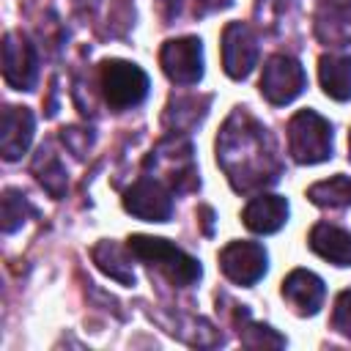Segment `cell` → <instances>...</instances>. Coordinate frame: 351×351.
Wrapping results in <instances>:
<instances>
[{
  "label": "cell",
  "mask_w": 351,
  "mask_h": 351,
  "mask_svg": "<svg viewBox=\"0 0 351 351\" xmlns=\"http://www.w3.org/2000/svg\"><path fill=\"white\" fill-rule=\"evenodd\" d=\"M217 162L236 192L263 189L282 173L271 134L241 107L230 112L217 137Z\"/></svg>",
  "instance_id": "obj_1"
},
{
  "label": "cell",
  "mask_w": 351,
  "mask_h": 351,
  "mask_svg": "<svg viewBox=\"0 0 351 351\" xmlns=\"http://www.w3.org/2000/svg\"><path fill=\"white\" fill-rule=\"evenodd\" d=\"M126 247H129V252H132L137 261H143V263L154 266L156 271H162L173 285L186 288V285L197 282L200 274H203L200 263H197L192 255H186L184 250H178L176 244H170L167 239L129 236V244H126Z\"/></svg>",
  "instance_id": "obj_2"
},
{
  "label": "cell",
  "mask_w": 351,
  "mask_h": 351,
  "mask_svg": "<svg viewBox=\"0 0 351 351\" xmlns=\"http://www.w3.org/2000/svg\"><path fill=\"white\" fill-rule=\"evenodd\" d=\"M288 151L299 165H318L332 156V126L315 110H299L288 121Z\"/></svg>",
  "instance_id": "obj_3"
},
{
  "label": "cell",
  "mask_w": 351,
  "mask_h": 351,
  "mask_svg": "<svg viewBox=\"0 0 351 351\" xmlns=\"http://www.w3.org/2000/svg\"><path fill=\"white\" fill-rule=\"evenodd\" d=\"M99 82L104 101L115 112L132 110L148 96V74L129 60H104L99 69Z\"/></svg>",
  "instance_id": "obj_4"
},
{
  "label": "cell",
  "mask_w": 351,
  "mask_h": 351,
  "mask_svg": "<svg viewBox=\"0 0 351 351\" xmlns=\"http://www.w3.org/2000/svg\"><path fill=\"white\" fill-rule=\"evenodd\" d=\"M304 88H307V74L296 58L274 55L266 60L263 74H261V93L266 96V101L282 107L293 101Z\"/></svg>",
  "instance_id": "obj_5"
},
{
  "label": "cell",
  "mask_w": 351,
  "mask_h": 351,
  "mask_svg": "<svg viewBox=\"0 0 351 351\" xmlns=\"http://www.w3.org/2000/svg\"><path fill=\"white\" fill-rule=\"evenodd\" d=\"M159 63L170 82L176 85H195L203 77V44L195 36L170 38L159 49Z\"/></svg>",
  "instance_id": "obj_6"
},
{
  "label": "cell",
  "mask_w": 351,
  "mask_h": 351,
  "mask_svg": "<svg viewBox=\"0 0 351 351\" xmlns=\"http://www.w3.org/2000/svg\"><path fill=\"white\" fill-rule=\"evenodd\" d=\"M123 208L145 222H167L173 214L170 186L154 176L137 178L123 195Z\"/></svg>",
  "instance_id": "obj_7"
},
{
  "label": "cell",
  "mask_w": 351,
  "mask_h": 351,
  "mask_svg": "<svg viewBox=\"0 0 351 351\" xmlns=\"http://www.w3.org/2000/svg\"><path fill=\"white\" fill-rule=\"evenodd\" d=\"M266 250L258 241H230L219 250V269L236 285H255L266 274Z\"/></svg>",
  "instance_id": "obj_8"
},
{
  "label": "cell",
  "mask_w": 351,
  "mask_h": 351,
  "mask_svg": "<svg viewBox=\"0 0 351 351\" xmlns=\"http://www.w3.org/2000/svg\"><path fill=\"white\" fill-rule=\"evenodd\" d=\"M258 63V36L244 22H230L222 30V69L230 80H244Z\"/></svg>",
  "instance_id": "obj_9"
},
{
  "label": "cell",
  "mask_w": 351,
  "mask_h": 351,
  "mask_svg": "<svg viewBox=\"0 0 351 351\" xmlns=\"http://www.w3.org/2000/svg\"><path fill=\"white\" fill-rule=\"evenodd\" d=\"M36 49L22 33H5L3 38V77L16 90H33L36 85Z\"/></svg>",
  "instance_id": "obj_10"
},
{
  "label": "cell",
  "mask_w": 351,
  "mask_h": 351,
  "mask_svg": "<svg viewBox=\"0 0 351 351\" xmlns=\"http://www.w3.org/2000/svg\"><path fill=\"white\" fill-rule=\"evenodd\" d=\"M282 296L299 315H315L326 299L324 280L307 269H293L282 280Z\"/></svg>",
  "instance_id": "obj_11"
},
{
  "label": "cell",
  "mask_w": 351,
  "mask_h": 351,
  "mask_svg": "<svg viewBox=\"0 0 351 351\" xmlns=\"http://www.w3.org/2000/svg\"><path fill=\"white\" fill-rule=\"evenodd\" d=\"M33 112L27 107H5L0 121V151L5 162L19 159L33 140Z\"/></svg>",
  "instance_id": "obj_12"
},
{
  "label": "cell",
  "mask_w": 351,
  "mask_h": 351,
  "mask_svg": "<svg viewBox=\"0 0 351 351\" xmlns=\"http://www.w3.org/2000/svg\"><path fill=\"white\" fill-rule=\"evenodd\" d=\"M241 219L252 233H277L288 219V200L280 195H258L244 206Z\"/></svg>",
  "instance_id": "obj_13"
},
{
  "label": "cell",
  "mask_w": 351,
  "mask_h": 351,
  "mask_svg": "<svg viewBox=\"0 0 351 351\" xmlns=\"http://www.w3.org/2000/svg\"><path fill=\"white\" fill-rule=\"evenodd\" d=\"M315 33L324 44H351V0H329L315 16Z\"/></svg>",
  "instance_id": "obj_14"
},
{
  "label": "cell",
  "mask_w": 351,
  "mask_h": 351,
  "mask_svg": "<svg viewBox=\"0 0 351 351\" xmlns=\"http://www.w3.org/2000/svg\"><path fill=\"white\" fill-rule=\"evenodd\" d=\"M307 244L324 261H329L335 266H351V233L348 230L329 225V222H318L310 230Z\"/></svg>",
  "instance_id": "obj_15"
},
{
  "label": "cell",
  "mask_w": 351,
  "mask_h": 351,
  "mask_svg": "<svg viewBox=\"0 0 351 351\" xmlns=\"http://www.w3.org/2000/svg\"><path fill=\"white\" fill-rule=\"evenodd\" d=\"M318 80L329 99H351V58L348 55H324L318 60Z\"/></svg>",
  "instance_id": "obj_16"
},
{
  "label": "cell",
  "mask_w": 351,
  "mask_h": 351,
  "mask_svg": "<svg viewBox=\"0 0 351 351\" xmlns=\"http://www.w3.org/2000/svg\"><path fill=\"white\" fill-rule=\"evenodd\" d=\"M90 258L96 261V266L110 274L112 280L123 282V285H134V271H132V263L126 261L123 250L112 241H99L93 250H90Z\"/></svg>",
  "instance_id": "obj_17"
},
{
  "label": "cell",
  "mask_w": 351,
  "mask_h": 351,
  "mask_svg": "<svg viewBox=\"0 0 351 351\" xmlns=\"http://www.w3.org/2000/svg\"><path fill=\"white\" fill-rule=\"evenodd\" d=\"M33 173L38 178V184L52 195V197H63L66 192V167L60 165V159L49 151V148H38L36 159H33Z\"/></svg>",
  "instance_id": "obj_18"
},
{
  "label": "cell",
  "mask_w": 351,
  "mask_h": 351,
  "mask_svg": "<svg viewBox=\"0 0 351 351\" xmlns=\"http://www.w3.org/2000/svg\"><path fill=\"white\" fill-rule=\"evenodd\" d=\"M307 197L321 208H343L351 203V178L332 176L326 181H318L307 189Z\"/></svg>",
  "instance_id": "obj_19"
},
{
  "label": "cell",
  "mask_w": 351,
  "mask_h": 351,
  "mask_svg": "<svg viewBox=\"0 0 351 351\" xmlns=\"http://www.w3.org/2000/svg\"><path fill=\"white\" fill-rule=\"evenodd\" d=\"M33 211L36 208L27 203V197H22V192L5 189V195H3V230L14 233L25 222V214H33Z\"/></svg>",
  "instance_id": "obj_20"
},
{
  "label": "cell",
  "mask_w": 351,
  "mask_h": 351,
  "mask_svg": "<svg viewBox=\"0 0 351 351\" xmlns=\"http://www.w3.org/2000/svg\"><path fill=\"white\" fill-rule=\"evenodd\" d=\"M332 326H335L340 335L351 337V291H343V293L337 296L335 310H332Z\"/></svg>",
  "instance_id": "obj_21"
},
{
  "label": "cell",
  "mask_w": 351,
  "mask_h": 351,
  "mask_svg": "<svg viewBox=\"0 0 351 351\" xmlns=\"http://www.w3.org/2000/svg\"><path fill=\"white\" fill-rule=\"evenodd\" d=\"M60 140L69 145L71 154H77V156H85V154H88V145H90V134H88V132L69 126V129L60 132Z\"/></svg>",
  "instance_id": "obj_22"
},
{
  "label": "cell",
  "mask_w": 351,
  "mask_h": 351,
  "mask_svg": "<svg viewBox=\"0 0 351 351\" xmlns=\"http://www.w3.org/2000/svg\"><path fill=\"white\" fill-rule=\"evenodd\" d=\"M348 159H351V137H348Z\"/></svg>",
  "instance_id": "obj_23"
}]
</instances>
